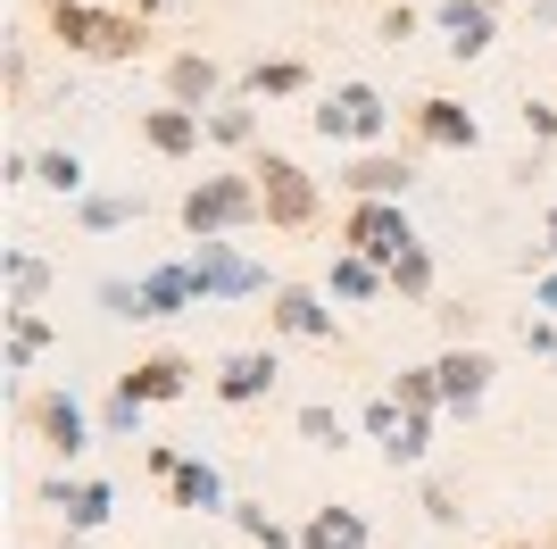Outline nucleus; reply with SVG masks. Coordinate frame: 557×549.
Returning a JSON list of instances; mask_svg holds the SVG:
<instances>
[{
  "mask_svg": "<svg viewBox=\"0 0 557 549\" xmlns=\"http://www.w3.org/2000/svg\"><path fill=\"white\" fill-rule=\"evenodd\" d=\"M258 208H267V200H258V183H250V175H216V183H200V192L184 200V225L209 242L216 225H242V217H258Z\"/></svg>",
  "mask_w": 557,
  "mask_h": 549,
  "instance_id": "1",
  "label": "nucleus"
},
{
  "mask_svg": "<svg viewBox=\"0 0 557 549\" xmlns=\"http://www.w3.org/2000/svg\"><path fill=\"white\" fill-rule=\"evenodd\" d=\"M258 200H267V217H275V225H300L308 208H317V183H308L292 159H275V150H267V159H258Z\"/></svg>",
  "mask_w": 557,
  "mask_h": 549,
  "instance_id": "2",
  "label": "nucleus"
},
{
  "mask_svg": "<svg viewBox=\"0 0 557 549\" xmlns=\"http://www.w3.org/2000/svg\"><path fill=\"white\" fill-rule=\"evenodd\" d=\"M349 242H358L367 258H408V251H417V233H408V217H399L392 200L358 208V217H349Z\"/></svg>",
  "mask_w": 557,
  "mask_h": 549,
  "instance_id": "3",
  "label": "nucleus"
},
{
  "mask_svg": "<svg viewBox=\"0 0 557 549\" xmlns=\"http://www.w3.org/2000/svg\"><path fill=\"white\" fill-rule=\"evenodd\" d=\"M374 125H383V91H374V84H342L325 109H317V134H342V142L374 134Z\"/></svg>",
  "mask_w": 557,
  "mask_h": 549,
  "instance_id": "4",
  "label": "nucleus"
},
{
  "mask_svg": "<svg viewBox=\"0 0 557 549\" xmlns=\"http://www.w3.org/2000/svg\"><path fill=\"white\" fill-rule=\"evenodd\" d=\"M59 34H67V42H84V50H134V42H141L125 17H109V9H67V0H59Z\"/></svg>",
  "mask_w": 557,
  "mask_h": 549,
  "instance_id": "5",
  "label": "nucleus"
},
{
  "mask_svg": "<svg viewBox=\"0 0 557 549\" xmlns=\"http://www.w3.org/2000/svg\"><path fill=\"white\" fill-rule=\"evenodd\" d=\"M191 274H200V292H258V267L250 258H225L216 242H200V267Z\"/></svg>",
  "mask_w": 557,
  "mask_h": 549,
  "instance_id": "6",
  "label": "nucleus"
},
{
  "mask_svg": "<svg viewBox=\"0 0 557 549\" xmlns=\"http://www.w3.org/2000/svg\"><path fill=\"white\" fill-rule=\"evenodd\" d=\"M191 292H200V274H191V267H159L150 283H141V317H166V308H184Z\"/></svg>",
  "mask_w": 557,
  "mask_h": 549,
  "instance_id": "7",
  "label": "nucleus"
},
{
  "mask_svg": "<svg viewBox=\"0 0 557 549\" xmlns=\"http://www.w3.org/2000/svg\"><path fill=\"white\" fill-rule=\"evenodd\" d=\"M275 383V358H267V350H242V358H225V400H258V391Z\"/></svg>",
  "mask_w": 557,
  "mask_h": 549,
  "instance_id": "8",
  "label": "nucleus"
},
{
  "mask_svg": "<svg viewBox=\"0 0 557 549\" xmlns=\"http://www.w3.org/2000/svg\"><path fill=\"white\" fill-rule=\"evenodd\" d=\"M184 391V358H150L125 375V400H175Z\"/></svg>",
  "mask_w": 557,
  "mask_h": 549,
  "instance_id": "9",
  "label": "nucleus"
},
{
  "mask_svg": "<svg viewBox=\"0 0 557 549\" xmlns=\"http://www.w3.org/2000/svg\"><path fill=\"white\" fill-rule=\"evenodd\" d=\"M424 134L449 142V150H474V117H466L458 100H424Z\"/></svg>",
  "mask_w": 557,
  "mask_h": 549,
  "instance_id": "10",
  "label": "nucleus"
},
{
  "mask_svg": "<svg viewBox=\"0 0 557 549\" xmlns=\"http://www.w3.org/2000/svg\"><path fill=\"white\" fill-rule=\"evenodd\" d=\"M442 25L458 34V50H483V42H491V0H449Z\"/></svg>",
  "mask_w": 557,
  "mask_h": 549,
  "instance_id": "11",
  "label": "nucleus"
},
{
  "mask_svg": "<svg viewBox=\"0 0 557 549\" xmlns=\"http://www.w3.org/2000/svg\"><path fill=\"white\" fill-rule=\"evenodd\" d=\"M433 375H442V391H449V400H483V383H491V358H474V350H466V358H442Z\"/></svg>",
  "mask_w": 557,
  "mask_h": 549,
  "instance_id": "12",
  "label": "nucleus"
},
{
  "mask_svg": "<svg viewBox=\"0 0 557 549\" xmlns=\"http://www.w3.org/2000/svg\"><path fill=\"white\" fill-rule=\"evenodd\" d=\"M367 525H358V508H325L317 525H308V549H358Z\"/></svg>",
  "mask_w": 557,
  "mask_h": 549,
  "instance_id": "13",
  "label": "nucleus"
},
{
  "mask_svg": "<svg viewBox=\"0 0 557 549\" xmlns=\"http://www.w3.org/2000/svg\"><path fill=\"white\" fill-rule=\"evenodd\" d=\"M275 325H283V333H333V317L317 308V292H283L275 300Z\"/></svg>",
  "mask_w": 557,
  "mask_h": 549,
  "instance_id": "14",
  "label": "nucleus"
},
{
  "mask_svg": "<svg viewBox=\"0 0 557 549\" xmlns=\"http://www.w3.org/2000/svg\"><path fill=\"white\" fill-rule=\"evenodd\" d=\"M34 416H42V434L59 441V450H84V408H75V400H42Z\"/></svg>",
  "mask_w": 557,
  "mask_h": 549,
  "instance_id": "15",
  "label": "nucleus"
},
{
  "mask_svg": "<svg viewBox=\"0 0 557 549\" xmlns=\"http://www.w3.org/2000/svg\"><path fill=\"white\" fill-rule=\"evenodd\" d=\"M150 142H159V150H191V142H200V117L191 109H150Z\"/></svg>",
  "mask_w": 557,
  "mask_h": 549,
  "instance_id": "16",
  "label": "nucleus"
},
{
  "mask_svg": "<svg viewBox=\"0 0 557 549\" xmlns=\"http://www.w3.org/2000/svg\"><path fill=\"white\" fill-rule=\"evenodd\" d=\"M349 183H358L367 200H383V192H399V183H408V167H392V159H358V167H349Z\"/></svg>",
  "mask_w": 557,
  "mask_h": 549,
  "instance_id": "17",
  "label": "nucleus"
},
{
  "mask_svg": "<svg viewBox=\"0 0 557 549\" xmlns=\"http://www.w3.org/2000/svg\"><path fill=\"white\" fill-rule=\"evenodd\" d=\"M59 508H67L75 525H100L109 516V483H75V491H59Z\"/></svg>",
  "mask_w": 557,
  "mask_h": 549,
  "instance_id": "18",
  "label": "nucleus"
},
{
  "mask_svg": "<svg viewBox=\"0 0 557 549\" xmlns=\"http://www.w3.org/2000/svg\"><path fill=\"white\" fill-rule=\"evenodd\" d=\"M175 491L191 508H216V466H175Z\"/></svg>",
  "mask_w": 557,
  "mask_h": 549,
  "instance_id": "19",
  "label": "nucleus"
},
{
  "mask_svg": "<svg viewBox=\"0 0 557 549\" xmlns=\"http://www.w3.org/2000/svg\"><path fill=\"white\" fill-rule=\"evenodd\" d=\"M209 84H216L209 59H175V91H184V100H191V91H209Z\"/></svg>",
  "mask_w": 557,
  "mask_h": 549,
  "instance_id": "20",
  "label": "nucleus"
},
{
  "mask_svg": "<svg viewBox=\"0 0 557 549\" xmlns=\"http://www.w3.org/2000/svg\"><path fill=\"white\" fill-rule=\"evenodd\" d=\"M42 175L59 183V192H75V183H84V159H75V150H50V159H42Z\"/></svg>",
  "mask_w": 557,
  "mask_h": 549,
  "instance_id": "21",
  "label": "nucleus"
},
{
  "mask_svg": "<svg viewBox=\"0 0 557 549\" xmlns=\"http://www.w3.org/2000/svg\"><path fill=\"white\" fill-rule=\"evenodd\" d=\"M392 283H408V292H424V283H433V267H424V251L392 258Z\"/></svg>",
  "mask_w": 557,
  "mask_h": 549,
  "instance_id": "22",
  "label": "nucleus"
},
{
  "mask_svg": "<svg viewBox=\"0 0 557 549\" xmlns=\"http://www.w3.org/2000/svg\"><path fill=\"white\" fill-rule=\"evenodd\" d=\"M333 283H342V292H374V267H367V258H342V267H333Z\"/></svg>",
  "mask_w": 557,
  "mask_h": 549,
  "instance_id": "23",
  "label": "nucleus"
},
{
  "mask_svg": "<svg viewBox=\"0 0 557 549\" xmlns=\"http://www.w3.org/2000/svg\"><path fill=\"white\" fill-rule=\"evenodd\" d=\"M433 383H442L433 366H424V375H399V400H408V408H424V400H433Z\"/></svg>",
  "mask_w": 557,
  "mask_h": 549,
  "instance_id": "24",
  "label": "nucleus"
},
{
  "mask_svg": "<svg viewBox=\"0 0 557 549\" xmlns=\"http://www.w3.org/2000/svg\"><path fill=\"white\" fill-rule=\"evenodd\" d=\"M367 425H374V434H392V450H399V434H408V425H399V408H392V400H374V408H367Z\"/></svg>",
  "mask_w": 557,
  "mask_h": 549,
  "instance_id": "25",
  "label": "nucleus"
},
{
  "mask_svg": "<svg viewBox=\"0 0 557 549\" xmlns=\"http://www.w3.org/2000/svg\"><path fill=\"white\" fill-rule=\"evenodd\" d=\"M242 525H250V533H258V541H267V549H283V525H275V516H267V508H242Z\"/></svg>",
  "mask_w": 557,
  "mask_h": 549,
  "instance_id": "26",
  "label": "nucleus"
},
{
  "mask_svg": "<svg viewBox=\"0 0 557 549\" xmlns=\"http://www.w3.org/2000/svg\"><path fill=\"white\" fill-rule=\"evenodd\" d=\"M209 134H225V142H242V134H250V109H216V117H209Z\"/></svg>",
  "mask_w": 557,
  "mask_h": 549,
  "instance_id": "27",
  "label": "nucleus"
},
{
  "mask_svg": "<svg viewBox=\"0 0 557 549\" xmlns=\"http://www.w3.org/2000/svg\"><path fill=\"white\" fill-rule=\"evenodd\" d=\"M300 84V68H292V59H275V68H258V91H292Z\"/></svg>",
  "mask_w": 557,
  "mask_h": 549,
  "instance_id": "28",
  "label": "nucleus"
},
{
  "mask_svg": "<svg viewBox=\"0 0 557 549\" xmlns=\"http://www.w3.org/2000/svg\"><path fill=\"white\" fill-rule=\"evenodd\" d=\"M9 274H17V292H42V258L17 251V258H9Z\"/></svg>",
  "mask_w": 557,
  "mask_h": 549,
  "instance_id": "29",
  "label": "nucleus"
},
{
  "mask_svg": "<svg viewBox=\"0 0 557 549\" xmlns=\"http://www.w3.org/2000/svg\"><path fill=\"white\" fill-rule=\"evenodd\" d=\"M533 125H541V134H557V109H533Z\"/></svg>",
  "mask_w": 557,
  "mask_h": 549,
  "instance_id": "30",
  "label": "nucleus"
},
{
  "mask_svg": "<svg viewBox=\"0 0 557 549\" xmlns=\"http://www.w3.org/2000/svg\"><path fill=\"white\" fill-rule=\"evenodd\" d=\"M541 300H549V308H557V274H549V283H541Z\"/></svg>",
  "mask_w": 557,
  "mask_h": 549,
  "instance_id": "31",
  "label": "nucleus"
},
{
  "mask_svg": "<svg viewBox=\"0 0 557 549\" xmlns=\"http://www.w3.org/2000/svg\"><path fill=\"white\" fill-rule=\"evenodd\" d=\"M549 233H557V217H549Z\"/></svg>",
  "mask_w": 557,
  "mask_h": 549,
  "instance_id": "32",
  "label": "nucleus"
}]
</instances>
